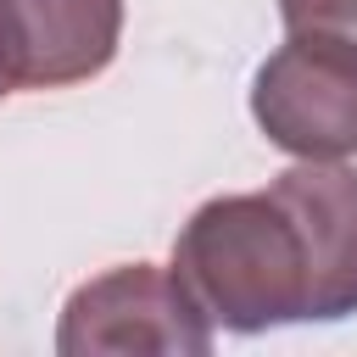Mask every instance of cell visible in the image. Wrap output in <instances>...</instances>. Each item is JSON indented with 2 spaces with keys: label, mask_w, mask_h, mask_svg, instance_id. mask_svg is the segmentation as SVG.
I'll list each match as a JSON object with an SVG mask.
<instances>
[{
  "label": "cell",
  "mask_w": 357,
  "mask_h": 357,
  "mask_svg": "<svg viewBox=\"0 0 357 357\" xmlns=\"http://www.w3.org/2000/svg\"><path fill=\"white\" fill-rule=\"evenodd\" d=\"M123 0H0V67L11 89H67L112 67Z\"/></svg>",
  "instance_id": "277c9868"
},
{
  "label": "cell",
  "mask_w": 357,
  "mask_h": 357,
  "mask_svg": "<svg viewBox=\"0 0 357 357\" xmlns=\"http://www.w3.org/2000/svg\"><path fill=\"white\" fill-rule=\"evenodd\" d=\"M6 95H11V78H6V67H0V100H6Z\"/></svg>",
  "instance_id": "52a82bcc"
},
{
  "label": "cell",
  "mask_w": 357,
  "mask_h": 357,
  "mask_svg": "<svg viewBox=\"0 0 357 357\" xmlns=\"http://www.w3.org/2000/svg\"><path fill=\"white\" fill-rule=\"evenodd\" d=\"M61 357H206L212 351V318L190 301V290L173 279V268L156 262H123L95 279H84L56 324Z\"/></svg>",
  "instance_id": "7a4b0ae2"
},
{
  "label": "cell",
  "mask_w": 357,
  "mask_h": 357,
  "mask_svg": "<svg viewBox=\"0 0 357 357\" xmlns=\"http://www.w3.org/2000/svg\"><path fill=\"white\" fill-rule=\"evenodd\" d=\"M173 279L212 329L262 335L279 324H312L307 234L273 190L201 201L173 240Z\"/></svg>",
  "instance_id": "6da1fadb"
},
{
  "label": "cell",
  "mask_w": 357,
  "mask_h": 357,
  "mask_svg": "<svg viewBox=\"0 0 357 357\" xmlns=\"http://www.w3.org/2000/svg\"><path fill=\"white\" fill-rule=\"evenodd\" d=\"M251 117L296 162L357 156V56L290 33L251 78Z\"/></svg>",
  "instance_id": "3957f363"
},
{
  "label": "cell",
  "mask_w": 357,
  "mask_h": 357,
  "mask_svg": "<svg viewBox=\"0 0 357 357\" xmlns=\"http://www.w3.org/2000/svg\"><path fill=\"white\" fill-rule=\"evenodd\" d=\"M279 22L284 33L324 39L357 56V0H279Z\"/></svg>",
  "instance_id": "8992f818"
},
{
  "label": "cell",
  "mask_w": 357,
  "mask_h": 357,
  "mask_svg": "<svg viewBox=\"0 0 357 357\" xmlns=\"http://www.w3.org/2000/svg\"><path fill=\"white\" fill-rule=\"evenodd\" d=\"M301 223L312 257V324L357 312V167L296 162L268 184Z\"/></svg>",
  "instance_id": "5b68a950"
}]
</instances>
